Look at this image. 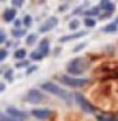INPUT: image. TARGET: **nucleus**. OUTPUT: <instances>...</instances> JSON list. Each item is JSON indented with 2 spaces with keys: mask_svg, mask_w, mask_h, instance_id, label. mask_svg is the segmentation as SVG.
Returning <instances> with one entry per match:
<instances>
[{
  "mask_svg": "<svg viewBox=\"0 0 118 121\" xmlns=\"http://www.w3.org/2000/svg\"><path fill=\"white\" fill-rule=\"evenodd\" d=\"M41 88L46 90L48 93H53V95H56V97H59V98L66 100L67 103H71V95H69L66 90H62L59 85H56L54 82H43V83H41Z\"/></svg>",
  "mask_w": 118,
  "mask_h": 121,
  "instance_id": "nucleus-1",
  "label": "nucleus"
},
{
  "mask_svg": "<svg viewBox=\"0 0 118 121\" xmlns=\"http://www.w3.org/2000/svg\"><path fill=\"white\" fill-rule=\"evenodd\" d=\"M84 64H85V60L82 59V57H76V59H72L69 64H67V72L69 74H72V75H80L82 72H84Z\"/></svg>",
  "mask_w": 118,
  "mask_h": 121,
  "instance_id": "nucleus-2",
  "label": "nucleus"
},
{
  "mask_svg": "<svg viewBox=\"0 0 118 121\" xmlns=\"http://www.w3.org/2000/svg\"><path fill=\"white\" fill-rule=\"evenodd\" d=\"M61 82L64 83V85H67V87H84V85H87V79H77V77H71V75H61Z\"/></svg>",
  "mask_w": 118,
  "mask_h": 121,
  "instance_id": "nucleus-3",
  "label": "nucleus"
},
{
  "mask_svg": "<svg viewBox=\"0 0 118 121\" xmlns=\"http://www.w3.org/2000/svg\"><path fill=\"white\" fill-rule=\"evenodd\" d=\"M74 98H76V101L80 105V108H82L84 111H87V113H94V111H95V110H94V106L85 100V97H82L80 93H76V95H74Z\"/></svg>",
  "mask_w": 118,
  "mask_h": 121,
  "instance_id": "nucleus-4",
  "label": "nucleus"
},
{
  "mask_svg": "<svg viewBox=\"0 0 118 121\" xmlns=\"http://www.w3.org/2000/svg\"><path fill=\"white\" fill-rule=\"evenodd\" d=\"M25 100L28 101V103H41V101L44 100V97L39 93L38 90H30V92L26 93Z\"/></svg>",
  "mask_w": 118,
  "mask_h": 121,
  "instance_id": "nucleus-5",
  "label": "nucleus"
},
{
  "mask_svg": "<svg viewBox=\"0 0 118 121\" xmlns=\"http://www.w3.org/2000/svg\"><path fill=\"white\" fill-rule=\"evenodd\" d=\"M56 25H58V18L51 17V18H48V20H46L44 23H43V25H41L39 31H41V33H48V31H51V30H53Z\"/></svg>",
  "mask_w": 118,
  "mask_h": 121,
  "instance_id": "nucleus-6",
  "label": "nucleus"
},
{
  "mask_svg": "<svg viewBox=\"0 0 118 121\" xmlns=\"http://www.w3.org/2000/svg\"><path fill=\"white\" fill-rule=\"evenodd\" d=\"M7 113H8L10 116L17 118V120H26V113L21 111V110H18V108H15V106H8V108H7Z\"/></svg>",
  "mask_w": 118,
  "mask_h": 121,
  "instance_id": "nucleus-7",
  "label": "nucleus"
},
{
  "mask_svg": "<svg viewBox=\"0 0 118 121\" xmlns=\"http://www.w3.org/2000/svg\"><path fill=\"white\" fill-rule=\"evenodd\" d=\"M31 115L35 116V118H38V120H46V118H49L51 116V111L48 110V108H43V110H33L31 111Z\"/></svg>",
  "mask_w": 118,
  "mask_h": 121,
  "instance_id": "nucleus-8",
  "label": "nucleus"
},
{
  "mask_svg": "<svg viewBox=\"0 0 118 121\" xmlns=\"http://www.w3.org/2000/svg\"><path fill=\"white\" fill-rule=\"evenodd\" d=\"M87 35V31H77V33H72V35H67V36H62L61 38V43H67V41H74V39H79V38H84Z\"/></svg>",
  "mask_w": 118,
  "mask_h": 121,
  "instance_id": "nucleus-9",
  "label": "nucleus"
},
{
  "mask_svg": "<svg viewBox=\"0 0 118 121\" xmlns=\"http://www.w3.org/2000/svg\"><path fill=\"white\" fill-rule=\"evenodd\" d=\"M15 17H17V10L15 8H8L3 12V21H15Z\"/></svg>",
  "mask_w": 118,
  "mask_h": 121,
  "instance_id": "nucleus-10",
  "label": "nucleus"
},
{
  "mask_svg": "<svg viewBox=\"0 0 118 121\" xmlns=\"http://www.w3.org/2000/svg\"><path fill=\"white\" fill-rule=\"evenodd\" d=\"M98 8L103 10V12H113V10H115V5H113V2H110V0H102L100 5H98Z\"/></svg>",
  "mask_w": 118,
  "mask_h": 121,
  "instance_id": "nucleus-11",
  "label": "nucleus"
},
{
  "mask_svg": "<svg viewBox=\"0 0 118 121\" xmlns=\"http://www.w3.org/2000/svg\"><path fill=\"white\" fill-rule=\"evenodd\" d=\"M39 52H43V56H48V52H49V43L44 39L39 43V48H38Z\"/></svg>",
  "mask_w": 118,
  "mask_h": 121,
  "instance_id": "nucleus-12",
  "label": "nucleus"
},
{
  "mask_svg": "<svg viewBox=\"0 0 118 121\" xmlns=\"http://www.w3.org/2000/svg\"><path fill=\"white\" fill-rule=\"evenodd\" d=\"M97 120L98 121H118V116L115 115H97Z\"/></svg>",
  "mask_w": 118,
  "mask_h": 121,
  "instance_id": "nucleus-13",
  "label": "nucleus"
},
{
  "mask_svg": "<svg viewBox=\"0 0 118 121\" xmlns=\"http://www.w3.org/2000/svg\"><path fill=\"white\" fill-rule=\"evenodd\" d=\"M12 35H13L15 38H21V36L26 35V30H25V28H15V30H12Z\"/></svg>",
  "mask_w": 118,
  "mask_h": 121,
  "instance_id": "nucleus-14",
  "label": "nucleus"
},
{
  "mask_svg": "<svg viewBox=\"0 0 118 121\" xmlns=\"http://www.w3.org/2000/svg\"><path fill=\"white\" fill-rule=\"evenodd\" d=\"M117 28H118V23H110V25H107L105 28H103V31L105 33H113V31H117Z\"/></svg>",
  "mask_w": 118,
  "mask_h": 121,
  "instance_id": "nucleus-15",
  "label": "nucleus"
},
{
  "mask_svg": "<svg viewBox=\"0 0 118 121\" xmlns=\"http://www.w3.org/2000/svg\"><path fill=\"white\" fill-rule=\"evenodd\" d=\"M25 56H26V51H25L23 48H21V49H17V51H15V57H17L18 60H20V59H23Z\"/></svg>",
  "mask_w": 118,
  "mask_h": 121,
  "instance_id": "nucleus-16",
  "label": "nucleus"
},
{
  "mask_svg": "<svg viewBox=\"0 0 118 121\" xmlns=\"http://www.w3.org/2000/svg\"><path fill=\"white\" fill-rule=\"evenodd\" d=\"M43 57H44V56H43V52H39V51H33V52H31V59L33 60H41Z\"/></svg>",
  "mask_w": 118,
  "mask_h": 121,
  "instance_id": "nucleus-17",
  "label": "nucleus"
},
{
  "mask_svg": "<svg viewBox=\"0 0 118 121\" xmlns=\"http://www.w3.org/2000/svg\"><path fill=\"white\" fill-rule=\"evenodd\" d=\"M36 39H38V36H36V35H28V36H26V44H30V46H31V44H35V43H36Z\"/></svg>",
  "mask_w": 118,
  "mask_h": 121,
  "instance_id": "nucleus-18",
  "label": "nucleus"
},
{
  "mask_svg": "<svg viewBox=\"0 0 118 121\" xmlns=\"http://www.w3.org/2000/svg\"><path fill=\"white\" fill-rule=\"evenodd\" d=\"M84 23H85V26H87V28H94V26H95V20H94V18H90V17H87V18L84 20Z\"/></svg>",
  "mask_w": 118,
  "mask_h": 121,
  "instance_id": "nucleus-19",
  "label": "nucleus"
},
{
  "mask_svg": "<svg viewBox=\"0 0 118 121\" xmlns=\"http://www.w3.org/2000/svg\"><path fill=\"white\" fill-rule=\"evenodd\" d=\"M69 28H71L72 31H74V30H77V28H79V21L77 20H72L71 23H69Z\"/></svg>",
  "mask_w": 118,
  "mask_h": 121,
  "instance_id": "nucleus-20",
  "label": "nucleus"
},
{
  "mask_svg": "<svg viewBox=\"0 0 118 121\" xmlns=\"http://www.w3.org/2000/svg\"><path fill=\"white\" fill-rule=\"evenodd\" d=\"M0 120H2V121H18L17 118H13V116H10V115H8V116H7V115H2Z\"/></svg>",
  "mask_w": 118,
  "mask_h": 121,
  "instance_id": "nucleus-21",
  "label": "nucleus"
},
{
  "mask_svg": "<svg viewBox=\"0 0 118 121\" xmlns=\"http://www.w3.org/2000/svg\"><path fill=\"white\" fill-rule=\"evenodd\" d=\"M7 56H8V51H7V49H2V51H0V59L5 60V59H7Z\"/></svg>",
  "mask_w": 118,
  "mask_h": 121,
  "instance_id": "nucleus-22",
  "label": "nucleus"
},
{
  "mask_svg": "<svg viewBox=\"0 0 118 121\" xmlns=\"http://www.w3.org/2000/svg\"><path fill=\"white\" fill-rule=\"evenodd\" d=\"M84 48H85V43H80V44H77V46L74 48V52H79V51L84 49Z\"/></svg>",
  "mask_w": 118,
  "mask_h": 121,
  "instance_id": "nucleus-23",
  "label": "nucleus"
},
{
  "mask_svg": "<svg viewBox=\"0 0 118 121\" xmlns=\"http://www.w3.org/2000/svg\"><path fill=\"white\" fill-rule=\"evenodd\" d=\"M5 79H8V82L13 79V70H8V72H5Z\"/></svg>",
  "mask_w": 118,
  "mask_h": 121,
  "instance_id": "nucleus-24",
  "label": "nucleus"
},
{
  "mask_svg": "<svg viewBox=\"0 0 118 121\" xmlns=\"http://www.w3.org/2000/svg\"><path fill=\"white\" fill-rule=\"evenodd\" d=\"M12 3H13L15 7H21V5L25 3V0H12Z\"/></svg>",
  "mask_w": 118,
  "mask_h": 121,
  "instance_id": "nucleus-25",
  "label": "nucleus"
},
{
  "mask_svg": "<svg viewBox=\"0 0 118 121\" xmlns=\"http://www.w3.org/2000/svg\"><path fill=\"white\" fill-rule=\"evenodd\" d=\"M36 69H38V67H36V65H30V67H28V70H26V74H28V75H30V74H33V72H35V70H36Z\"/></svg>",
  "mask_w": 118,
  "mask_h": 121,
  "instance_id": "nucleus-26",
  "label": "nucleus"
},
{
  "mask_svg": "<svg viewBox=\"0 0 118 121\" xmlns=\"http://www.w3.org/2000/svg\"><path fill=\"white\" fill-rule=\"evenodd\" d=\"M30 23H31V17H25V20H23V25H25V26H28Z\"/></svg>",
  "mask_w": 118,
  "mask_h": 121,
  "instance_id": "nucleus-27",
  "label": "nucleus"
},
{
  "mask_svg": "<svg viewBox=\"0 0 118 121\" xmlns=\"http://www.w3.org/2000/svg\"><path fill=\"white\" fill-rule=\"evenodd\" d=\"M25 65H26V62L21 59V62H18V64H17V69H21V67H25Z\"/></svg>",
  "mask_w": 118,
  "mask_h": 121,
  "instance_id": "nucleus-28",
  "label": "nucleus"
},
{
  "mask_svg": "<svg viewBox=\"0 0 118 121\" xmlns=\"http://www.w3.org/2000/svg\"><path fill=\"white\" fill-rule=\"evenodd\" d=\"M0 41H2V43H7V36H5L3 31H2V35H0Z\"/></svg>",
  "mask_w": 118,
  "mask_h": 121,
  "instance_id": "nucleus-29",
  "label": "nucleus"
},
{
  "mask_svg": "<svg viewBox=\"0 0 118 121\" xmlns=\"http://www.w3.org/2000/svg\"><path fill=\"white\" fill-rule=\"evenodd\" d=\"M20 25H21V21H20V20L15 21V26H17V28H20Z\"/></svg>",
  "mask_w": 118,
  "mask_h": 121,
  "instance_id": "nucleus-30",
  "label": "nucleus"
},
{
  "mask_svg": "<svg viewBox=\"0 0 118 121\" xmlns=\"http://www.w3.org/2000/svg\"><path fill=\"white\" fill-rule=\"evenodd\" d=\"M115 23H118V18H117V20H115Z\"/></svg>",
  "mask_w": 118,
  "mask_h": 121,
  "instance_id": "nucleus-31",
  "label": "nucleus"
}]
</instances>
